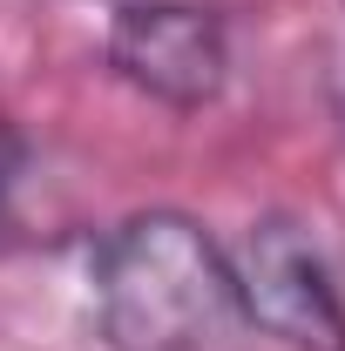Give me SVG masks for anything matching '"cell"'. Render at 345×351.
<instances>
[{"label":"cell","instance_id":"obj_1","mask_svg":"<svg viewBox=\"0 0 345 351\" xmlns=\"http://www.w3.org/2000/svg\"><path fill=\"white\" fill-rule=\"evenodd\" d=\"M95 324L109 351H223L244 324L230 257L190 210H135L95 250Z\"/></svg>","mask_w":345,"mask_h":351},{"label":"cell","instance_id":"obj_2","mask_svg":"<svg viewBox=\"0 0 345 351\" xmlns=\"http://www.w3.org/2000/svg\"><path fill=\"white\" fill-rule=\"evenodd\" d=\"M237 311L285 351H345V298L332 284V263L318 237L285 210H264L244 223V237L223 250Z\"/></svg>","mask_w":345,"mask_h":351},{"label":"cell","instance_id":"obj_3","mask_svg":"<svg viewBox=\"0 0 345 351\" xmlns=\"http://www.w3.org/2000/svg\"><path fill=\"white\" fill-rule=\"evenodd\" d=\"M102 61L156 108L197 115L230 88V21L203 0H115Z\"/></svg>","mask_w":345,"mask_h":351},{"label":"cell","instance_id":"obj_4","mask_svg":"<svg viewBox=\"0 0 345 351\" xmlns=\"http://www.w3.org/2000/svg\"><path fill=\"white\" fill-rule=\"evenodd\" d=\"M14 169H21V142L0 129V217H7V189H14Z\"/></svg>","mask_w":345,"mask_h":351}]
</instances>
